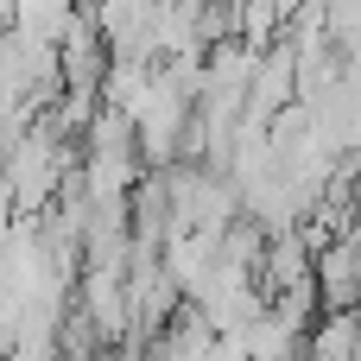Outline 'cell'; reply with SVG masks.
<instances>
[{"instance_id":"1","label":"cell","mask_w":361,"mask_h":361,"mask_svg":"<svg viewBox=\"0 0 361 361\" xmlns=\"http://www.w3.org/2000/svg\"><path fill=\"white\" fill-rule=\"evenodd\" d=\"M305 361H361V305H330L305 336Z\"/></svg>"},{"instance_id":"2","label":"cell","mask_w":361,"mask_h":361,"mask_svg":"<svg viewBox=\"0 0 361 361\" xmlns=\"http://www.w3.org/2000/svg\"><path fill=\"white\" fill-rule=\"evenodd\" d=\"M13 25H25V32L63 44V38L82 25V13H76V0H19V6H13Z\"/></svg>"}]
</instances>
